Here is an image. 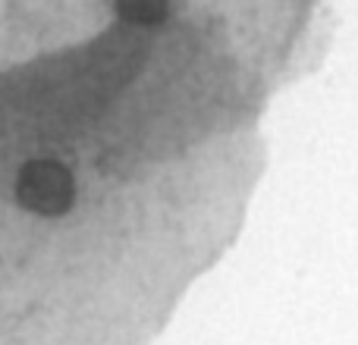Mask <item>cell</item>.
Here are the masks:
<instances>
[{
    "instance_id": "obj_1",
    "label": "cell",
    "mask_w": 358,
    "mask_h": 345,
    "mask_svg": "<svg viewBox=\"0 0 358 345\" xmlns=\"http://www.w3.org/2000/svg\"><path fill=\"white\" fill-rule=\"evenodd\" d=\"M16 201L38 216H63L76 204V179L60 161H31L16 176Z\"/></svg>"
},
{
    "instance_id": "obj_2",
    "label": "cell",
    "mask_w": 358,
    "mask_h": 345,
    "mask_svg": "<svg viewBox=\"0 0 358 345\" xmlns=\"http://www.w3.org/2000/svg\"><path fill=\"white\" fill-rule=\"evenodd\" d=\"M113 10L123 22L151 29V25H161L170 16V0H113Z\"/></svg>"
}]
</instances>
